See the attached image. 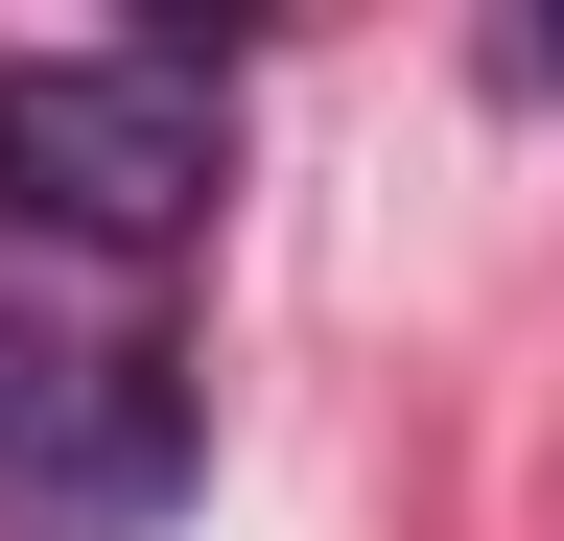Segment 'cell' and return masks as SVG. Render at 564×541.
<instances>
[{
    "instance_id": "obj_1",
    "label": "cell",
    "mask_w": 564,
    "mask_h": 541,
    "mask_svg": "<svg viewBox=\"0 0 564 541\" xmlns=\"http://www.w3.org/2000/svg\"><path fill=\"white\" fill-rule=\"evenodd\" d=\"M236 165L188 47H0V236H70V259H165Z\"/></svg>"
},
{
    "instance_id": "obj_2",
    "label": "cell",
    "mask_w": 564,
    "mask_h": 541,
    "mask_svg": "<svg viewBox=\"0 0 564 541\" xmlns=\"http://www.w3.org/2000/svg\"><path fill=\"white\" fill-rule=\"evenodd\" d=\"M118 400H141V354H95V329H47V306H0V470H24V495L118 424Z\"/></svg>"
}]
</instances>
